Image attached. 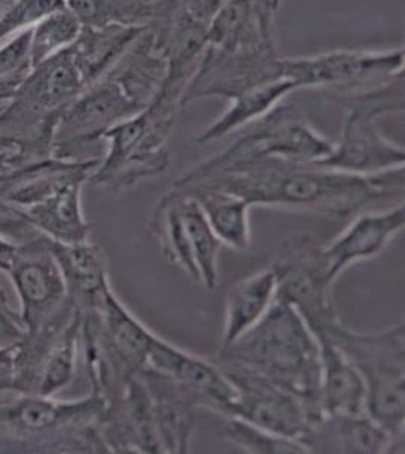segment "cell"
Instances as JSON below:
<instances>
[{
  "instance_id": "52a82bcc",
  "label": "cell",
  "mask_w": 405,
  "mask_h": 454,
  "mask_svg": "<svg viewBox=\"0 0 405 454\" xmlns=\"http://www.w3.org/2000/svg\"><path fill=\"white\" fill-rule=\"evenodd\" d=\"M313 335L340 347L363 379L366 415L392 438L404 441V323L380 333H355L338 320Z\"/></svg>"
},
{
  "instance_id": "4fadbf2b",
  "label": "cell",
  "mask_w": 405,
  "mask_h": 454,
  "mask_svg": "<svg viewBox=\"0 0 405 454\" xmlns=\"http://www.w3.org/2000/svg\"><path fill=\"white\" fill-rule=\"evenodd\" d=\"M8 274L20 300L19 314L26 331L47 325L70 305L66 280L46 235L38 233L19 244Z\"/></svg>"
},
{
  "instance_id": "6da1fadb",
  "label": "cell",
  "mask_w": 405,
  "mask_h": 454,
  "mask_svg": "<svg viewBox=\"0 0 405 454\" xmlns=\"http://www.w3.org/2000/svg\"><path fill=\"white\" fill-rule=\"evenodd\" d=\"M209 186L237 194L250 205L289 207L345 218L392 194L404 196V167L375 175H353L284 160H267L203 177L175 190Z\"/></svg>"
},
{
  "instance_id": "4316f807",
  "label": "cell",
  "mask_w": 405,
  "mask_h": 454,
  "mask_svg": "<svg viewBox=\"0 0 405 454\" xmlns=\"http://www.w3.org/2000/svg\"><path fill=\"white\" fill-rule=\"evenodd\" d=\"M226 438L242 451L250 454H306L310 450L298 439L272 434L267 428L246 423L241 419H229Z\"/></svg>"
},
{
  "instance_id": "ffe728a7",
  "label": "cell",
  "mask_w": 405,
  "mask_h": 454,
  "mask_svg": "<svg viewBox=\"0 0 405 454\" xmlns=\"http://www.w3.org/2000/svg\"><path fill=\"white\" fill-rule=\"evenodd\" d=\"M316 340L321 351L319 406L323 417L366 413V387L357 368L333 340L323 336Z\"/></svg>"
},
{
  "instance_id": "1f68e13d",
  "label": "cell",
  "mask_w": 405,
  "mask_h": 454,
  "mask_svg": "<svg viewBox=\"0 0 405 454\" xmlns=\"http://www.w3.org/2000/svg\"><path fill=\"white\" fill-rule=\"evenodd\" d=\"M23 166L21 150L14 141L0 134V175Z\"/></svg>"
},
{
  "instance_id": "5bb4252c",
  "label": "cell",
  "mask_w": 405,
  "mask_h": 454,
  "mask_svg": "<svg viewBox=\"0 0 405 454\" xmlns=\"http://www.w3.org/2000/svg\"><path fill=\"white\" fill-rule=\"evenodd\" d=\"M216 365L237 387V402L233 403L227 419H241L272 434L298 439L304 444L310 419L306 406L297 395L230 362L216 361Z\"/></svg>"
},
{
  "instance_id": "f1b7e54d",
  "label": "cell",
  "mask_w": 405,
  "mask_h": 454,
  "mask_svg": "<svg viewBox=\"0 0 405 454\" xmlns=\"http://www.w3.org/2000/svg\"><path fill=\"white\" fill-rule=\"evenodd\" d=\"M66 6V0H0V42Z\"/></svg>"
},
{
  "instance_id": "8fae6325",
  "label": "cell",
  "mask_w": 405,
  "mask_h": 454,
  "mask_svg": "<svg viewBox=\"0 0 405 454\" xmlns=\"http://www.w3.org/2000/svg\"><path fill=\"white\" fill-rule=\"evenodd\" d=\"M277 288L276 300L292 306L310 331H319L339 320L331 288L323 276L321 247L308 235L300 233L283 241L272 263Z\"/></svg>"
},
{
  "instance_id": "4dcf8cb0",
  "label": "cell",
  "mask_w": 405,
  "mask_h": 454,
  "mask_svg": "<svg viewBox=\"0 0 405 454\" xmlns=\"http://www.w3.org/2000/svg\"><path fill=\"white\" fill-rule=\"evenodd\" d=\"M25 332L26 327L20 314L11 308L10 300L0 286V348L16 346Z\"/></svg>"
},
{
  "instance_id": "9c48e42d",
  "label": "cell",
  "mask_w": 405,
  "mask_h": 454,
  "mask_svg": "<svg viewBox=\"0 0 405 454\" xmlns=\"http://www.w3.org/2000/svg\"><path fill=\"white\" fill-rule=\"evenodd\" d=\"M82 310L70 305L36 329H29L14 350L12 393L53 397L72 382L82 336Z\"/></svg>"
},
{
  "instance_id": "2e32d148",
  "label": "cell",
  "mask_w": 405,
  "mask_h": 454,
  "mask_svg": "<svg viewBox=\"0 0 405 454\" xmlns=\"http://www.w3.org/2000/svg\"><path fill=\"white\" fill-rule=\"evenodd\" d=\"M404 226V203L383 211L360 214L333 243L321 247V265L325 279L334 285L339 274L351 263L378 256Z\"/></svg>"
},
{
  "instance_id": "9a60e30c",
  "label": "cell",
  "mask_w": 405,
  "mask_h": 454,
  "mask_svg": "<svg viewBox=\"0 0 405 454\" xmlns=\"http://www.w3.org/2000/svg\"><path fill=\"white\" fill-rule=\"evenodd\" d=\"M145 365L168 374L188 387L200 409L229 417L237 402V387L216 364L192 356L160 336H153Z\"/></svg>"
},
{
  "instance_id": "30bf717a",
  "label": "cell",
  "mask_w": 405,
  "mask_h": 454,
  "mask_svg": "<svg viewBox=\"0 0 405 454\" xmlns=\"http://www.w3.org/2000/svg\"><path fill=\"white\" fill-rule=\"evenodd\" d=\"M123 85L109 73L79 94L59 117L51 143V158L59 160H96L88 149L105 141L115 124L143 111Z\"/></svg>"
},
{
  "instance_id": "5b68a950",
  "label": "cell",
  "mask_w": 405,
  "mask_h": 454,
  "mask_svg": "<svg viewBox=\"0 0 405 454\" xmlns=\"http://www.w3.org/2000/svg\"><path fill=\"white\" fill-rule=\"evenodd\" d=\"M100 160L51 158L8 171L2 177V199L53 241H85L91 226L83 217L82 190Z\"/></svg>"
},
{
  "instance_id": "484cf974",
  "label": "cell",
  "mask_w": 405,
  "mask_h": 454,
  "mask_svg": "<svg viewBox=\"0 0 405 454\" xmlns=\"http://www.w3.org/2000/svg\"><path fill=\"white\" fill-rule=\"evenodd\" d=\"M83 25L72 10L61 8L31 27L32 67L72 46L82 31Z\"/></svg>"
},
{
  "instance_id": "d6986e66",
  "label": "cell",
  "mask_w": 405,
  "mask_h": 454,
  "mask_svg": "<svg viewBox=\"0 0 405 454\" xmlns=\"http://www.w3.org/2000/svg\"><path fill=\"white\" fill-rule=\"evenodd\" d=\"M51 254L66 280L68 299L82 314L97 309L103 293L109 286L108 270L102 248L90 238L79 243L51 239Z\"/></svg>"
},
{
  "instance_id": "7402d4cb",
  "label": "cell",
  "mask_w": 405,
  "mask_h": 454,
  "mask_svg": "<svg viewBox=\"0 0 405 454\" xmlns=\"http://www.w3.org/2000/svg\"><path fill=\"white\" fill-rule=\"evenodd\" d=\"M293 90H297V87L284 76L245 88L244 91L230 98V108L227 109L215 123L209 126L195 143L206 145L211 141L220 140L246 123L262 119L263 115L276 108L284 96Z\"/></svg>"
},
{
  "instance_id": "cb8c5ba5",
  "label": "cell",
  "mask_w": 405,
  "mask_h": 454,
  "mask_svg": "<svg viewBox=\"0 0 405 454\" xmlns=\"http://www.w3.org/2000/svg\"><path fill=\"white\" fill-rule=\"evenodd\" d=\"M175 192L179 194L180 212L185 223L186 237L199 273V282L207 293H214L218 285V258L222 243L212 231L194 197L185 192Z\"/></svg>"
},
{
  "instance_id": "ba28073f",
  "label": "cell",
  "mask_w": 405,
  "mask_h": 454,
  "mask_svg": "<svg viewBox=\"0 0 405 454\" xmlns=\"http://www.w3.org/2000/svg\"><path fill=\"white\" fill-rule=\"evenodd\" d=\"M257 121V129L241 137L220 155L191 168L173 186H183L267 160L316 164L333 150L334 143L313 129L295 105L278 104Z\"/></svg>"
},
{
  "instance_id": "e0dca14e",
  "label": "cell",
  "mask_w": 405,
  "mask_h": 454,
  "mask_svg": "<svg viewBox=\"0 0 405 454\" xmlns=\"http://www.w3.org/2000/svg\"><path fill=\"white\" fill-rule=\"evenodd\" d=\"M138 372L152 395L165 454L188 453L197 411L200 409L194 394L173 377L150 365H144Z\"/></svg>"
},
{
  "instance_id": "7c38bea8",
  "label": "cell",
  "mask_w": 405,
  "mask_h": 454,
  "mask_svg": "<svg viewBox=\"0 0 405 454\" xmlns=\"http://www.w3.org/2000/svg\"><path fill=\"white\" fill-rule=\"evenodd\" d=\"M404 72V51H334L315 57L282 58V76L297 88L359 90Z\"/></svg>"
},
{
  "instance_id": "603a6c76",
  "label": "cell",
  "mask_w": 405,
  "mask_h": 454,
  "mask_svg": "<svg viewBox=\"0 0 405 454\" xmlns=\"http://www.w3.org/2000/svg\"><path fill=\"white\" fill-rule=\"evenodd\" d=\"M175 192L194 197L222 246H229L239 252L250 247L252 232L248 212L252 207L244 199L209 186H192Z\"/></svg>"
},
{
  "instance_id": "d6a6232c",
  "label": "cell",
  "mask_w": 405,
  "mask_h": 454,
  "mask_svg": "<svg viewBox=\"0 0 405 454\" xmlns=\"http://www.w3.org/2000/svg\"><path fill=\"white\" fill-rule=\"evenodd\" d=\"M14 350H16V346L2 347L0 348V394L12 393Z\"/></svg>"
},
{
  "instance_id": "277c9868",
  "label": "cell",
  "mask_w": 405,
  "mask_h": 454,
  "mask_svg": "<svg viewBox=\"0 0 405 454\" xmlns=\"http://www.w3.org/2000/svg\"><path fill=\"white\" fill-rule=\"evenodd\" d=\"M19 395L0 403V453H109L100 436L106 400L97 391L77 402Z\"/></svg>"
},
{
  "instance_id": "7a4b0ae2",
  "label": "cell",
  "mask_w": 405,
  "mask_h": 454,
  "mask_svg": "<svg viewBox=\"0 0 405 454\" xmlns=\"http://www.w3.org/2000/svg\"><path fill=\"white\" fill-rule=\"evenodd\" d=\"M216 361L250 370L297 395L306 406L310 426L323 417L318 340L292 306L274 300L262 320L230 347L218 350Z\"/></svg>"
},
{
  "instance_id": "44dd1931",
  "label": "cell",
  "mask_w": 405,
  "mask_h": 454,
  "mask_svg": "<svg viewBox=\"0 0 405 454\" xmlns=\"http://www.w3.org/2000/svg\"><path fill=\"white\" fill-rule=\"evenodd\" d=\"M276 288L277 280L272 269L252 274L231 286L227 294L226 321L220 350L230 347L262 320L276 300Z\"/></svg>"
},
{
  "instance_id": "83f0119b",
  "label": "cell",
  "mask_w": 405,
  "mask_h": 454,
  "mask_svg": "<svg viewBox=\"0 0 405 454\" xmlns=\"http://www.w3.org/2000/svg\"><path fill=\"white\" fill-rule=\"evenodd\" d=\"M31 27L0 46V104L11 100L32 72Z\"/></svg>"
},
{
  "instance_id": "ac0fdd59",
  "label": "cell",
  "mask_w": 405,
  "mask_h": 454,
  "mask_svg": "<svg viewBox=\"0 0 405 454\" xmlns=\"http://www.w3.org/2000/svg\"><path fill=\"white\" fill-rule=\"evenodd\" d=\"M310 453H404V441L392 438L366 413L321 417L304 438Z\"/></svg>"
},
{
  "instance_id": "8992f818",
  "label": "cell",
  "mask_w": 405,
  "mask_h": 454,
  "mask_svg": "<svg viewBox=\"0 0 405 454\" xmlns=\"http://www.w3.org/2000/svg\"><path fill=\"white\" fill-rule=\"evenodd\" d=\"M348 114L342 137L329 156L315 166L353 175H375L405 164L402 147L387 140L375 126L386 114L404 111V72L370 87L336 93Z\"/></svg>"
},
{
  "instance_id": "f546056e",
  "label": "cell",
  "mask_w": 405,
  "mask_h": 454,
  "mask_svg": "<svg viewBox=\"0 0 405 454\" xmlns=\"http://www.w3.org/2000/svg\"><path fill=\"white\" fill-rule=\"evenodd\" d=\"M38 233L40 232L31 226V223L26 220L25 215L16 207L0 200V237L20 244Z\"/></svg>"
},
{
  "instance_id": "3957f363",
  "label": "cell",
  "mask_w": 405,
  "mask_h": 454,
  "mask_svg": "<svg viewBox=\"0 0 405 454\" xmlns=\"http://www.w3.org/2000/svg\"><path fill=\"white\" fill-rule=\"evenodd\" d=\"M191 79L190 72L171 68L160 91L143 111L105 134L103 140L108 141V150L90 177V184L120 192L167 171V143Z\"/></svg>"
},
{
  "instance_id": "d4e9b609",
  "label": "cell",
  "mask_w": 405,
  "mask_h": 454,
  "mask_svg": "<svg viewBox=\"0 0 405 454\" xmlns=\"http://www.w3.org/2000/svg\"><path fill=\"white\" fill-rule=\"evenodd\" d=\"M150 229L160 244L165 259L183 270L194 282H199V273L186 237L185 223L180 212L179 194L175 190L167 192L158 201L150 222Z\"/></svg>"
},
{
  "instance_id": "e575fe53",
  "label": "cell",
  "mask_w": 405,
  "mask_h": 454,
  "mask_svg": "<svg viewBox=\"0 0 405 454\" xmlns=\"http://www.w3.org/2000/svg\"><path fill=\"white\" fill-rule=\"evenodd\" d=\"M272 5L277 10V6L280 5V0H272Z\"/></svg>"
},
{
  "instance_id": "836d02e7",
  "label": "cell",
  "mask_w": 405,
  "mask_h": 454,
  "mask_svg": "<svg viewBox=\"0 0 405 454\" xmlns=\"http://www.w3.org/2000/svg\"><path fill=\"white\" fill-rule=\"evenodd\" d=\"M19 244L12 243L5 237H0V271H10L11 265L16 258Z\"/></svg>"
}]
</instances>
